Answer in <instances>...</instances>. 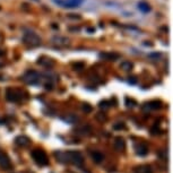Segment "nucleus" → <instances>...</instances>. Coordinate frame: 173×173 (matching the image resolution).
<instances>
[{"instance_id": "f257e3e1", "label": "nucleus", "mask_w": 173, "mask_h": 173, "mask_svg": "<svg viewBox=\"0 0 173 173\" xmlns=\"http://www.w3.org/2000/svg\"><path fill=\"white\" fill-rule=\"evenodd\" d=\"M57 159L61 163H71L74 165H82L84 157L79 152L69 151V152H58L55 153Z\"/></svg>"}, {"instance_id": "f03ea898", "label": "nucleus", "mask_w": 173, "mask_h": 173, "mask_svg": "<svg viewBox=\"0 0 173 173\" xmlns=\"http://www.w3.org/2000/svg\"><path fill=\"white\" fill-rule=\"evenodd\" d=\"M23 42L30 48H36L41 44V38L34 32H26L23 36Z\"/></svg>"}, {"instance_id": "7ed1b4c3", "label": "nucleus", "mask_w": 173, "mask_h": 173, "mask_svg": "<svg viewBox=\"0 0 173 173\" xmlns=\"http://www.w3.org/2000/svg\"><path fill=\"white\" fill-rule=\"evenodd\" d=\"M23 80L28 85H38L41 83V75L34 70H28L27 73H25V75L23 76Z\"/></svg>"}, {"instance_id": "20e7f679", "label": "nucleus", "mask_w": 173, "mask_h": 173, "mask_svg": "<svg viewBox=\"0 0 173 173\" xmlns=\"http://www.w3.org/2000/svg\"><path fill=\"white\" fill-rule=\"evenodd\" d=\"M32 157H33V159L35 161V163L38 164V165H41V166L48 165L49 159L44 151H42V149H34V151L32 152Z\"/></svg>"}, {"instance_id": "39448f33", "label": "nucleus", "mask_w": 173, "mask_h": 173, "mask_svg": "<svg viewBox=\"0 0 173 173\" xmlns=\"http://www.w3.org/2000/svg\"><path fill=\"white\" fill-rule=\"evenodd\" d=\"M84 0H53L55 5L63 8H76L83 4Z\"/></svg>"}, {"instance_id": "423d86ee", "label": "nucleus", "mask_w": 173, "mask_h": 173, "mask_svg": "<svg viewBox=\"0 0 173 173\" xmlns=\"http://www.w3.org/2000/svg\"><path fill=\"white\" fill-rule=\"evenodd\" d=\"M6 99L9 102H13V103H16V102H19L22 100V93L18 90H15V88H7L6 91Z\"/></svg>"}, {"instance_id": "0eeeda50", "label": "nucleus", "mask_w": 173, "mask_h": 173, "mask_svg": "<svg viewBox=\"0 0 173 173\" xmlns=\"http://www.w3.org/2000/svg\"><path fill=\"white\" fill-rule=\"evenodd\" d=\"M100 58L104 60H109V61H115L120 58V54L117 52H102V53H100Z\"/></svg>"}, {"instance_id": "6e6552de", "label": "nucleus", "mask_w": 173, "mask_h": 173, "mask_svg": "<svg viewBox=\"0 0 173 173\" xmlns=\"http://www.w3.org/2000/svg\"><path fill=\"white\" fill-rule=\"evenodd\" d=\"M0 166L5 170H8L11 166L9 157H8L4 152H1V151H0Z\"/></svg>"}, {"instance_id": "1a4fd4ad", "label": "nucleus", "mask_w": 173, "mask_h": 173, "mask_svg": "<svg viewBox=\"0 0 173 173\" xmlns=\"http://www.w3.org/2000/svg\"><path fill=\"white\" fill-rule=\"evenodd\" d=\"M135 151H136V154L139 155V156H145V155L148 154V147H147V145L144 144V143L136 144Z\"/></svg>"}, {"instance_id": "9d476101", "label": "nucleus", "mask_w": 173, "mask_h": 173, "mask_svg": "<svg viewBox=\"0 0 173 173\" xmlns=\"http://www.w3.org/2000/svg\"><path fill=\"white\" fill-rule=\"evenodd\" d=\"M30 143H31V140L26 136H18L15 139V144L19 147H26V146L30 145Z\"/></svg>"}, {"instance_id": "9b49d317", "label": "nucleus", "mask_w": 173, "mask_h": 173, "mask_svg": "<svg viewBox=\"0 0 173 173\" xmlns=\"http://www.w3.org/2000/svg\"><path fill=\"white\" fill-rule=\"evenodd\" d=\"M38 63L41 65V66L46 67V68H51V67L54 66V61L51 58H48V57H41V58H38Z\"/></svg>"}, {"instance_id": "f8f14e48", "label": "nucleus", "mask_w": 173, "mask_h": 173, "mask_svg": "<svg viewBox=\"0 0 173 173\" xmlns=\"http://www.w3.org/2000/svg\"><path fill=\"white\" fill-rule=\"evenodd\" d=\"M114 148L117 151H123L126 148V142L122 137H117L114 139Z\"/></svg>"}, {"instance_id": "ddd939ff", "label": "nucleus", "mask_w": 173, "mask_h": 173, "mask_svg": "<svg viewBox=\"0 0 173 173\" xmlns=\"http://www.w3.org/2000/svg\"><path fill=\"white\" fill-rule=\"evenodd\" d=\"M91 157H92V159H93L95 163H97V164H99V163H101L104 159L103 154H102L101 152H97V151L91 153Z\"/></svg>"}, {"instance_id": "4468645a", "label": "nucleus", "mask_w": 173, "mask_h": 173, "mask_svg": "<svg viewBox=\"0 0 173 173\" xmlns=\"http://www.w3.org/2000/svg\"><path fill=\"white\" fill-rule=\"evenodd\" d=\"M135 173H153V170L149 165H139L135 167Z\"/></svg>"}, {"instance_id": "2eb2a0df", "label": "nucleus", "mask_w": 173, "mask_h": 173, "mask_svg": "<svg viewBox=\"0 0 173 173\" xmlns=\"http://www.w3.org/2000/svg\"><path fill=\"white\" fill-rule=\"evenodd\" d=\"M146 105H147V107H148L149 110H157V109H161V107H162V102H161V101H157V100H154V101L148 102Z\"/></svg>"}, {"instance_id": "dca6fc26", "label": "nucleus", "mask_w": 173, "mask_h": 173, "mask_svg": "<svg viewBox=\"0 0 173 173\" xmlns=\"http://www.w3.org/2000/svg\"><path fill=\"white\" fill-rule=\"evenodd\" d=\"M138 9L142 13H144V14H147V13L151 11V6L147 2H145V1H140L138 4Z\"/></svg>"}, {"instance_id": "f3484780", "label": "nucleus", "mask_w": 173, "mask_h": 173, "mask_svg": "<svg viewBox=\"0 0 173 173\" xmlns=\"http://www.w3.org/2000/svg\"><path fill=\"white\" fill-rule=\"evenodd\" d=\"M53 42L55 44H58L59 46H66V45L69 44V40L66 38H53Z\"/></svg>"}, {"instance_id": "a211bd4d", "label": "nucleus", "mask_w": 173, "mask_h": 173, "mask_svg": "<svg viewBox=\"0 0 173 173\" xmlns=\"http://www.w3.org/2000/svg\"><path fill=\"white\" fill-rule=\"evenodd\" d=\"M120 68H121L122 70H125V71H130V70L134 68V65H132V62H130V61H123V62H121V65H120Z\"/></svg>"}, {"instance_id": "6ab92c4d", "label": "nucleus", "mask_w": 173, "mask_h": 173, "mask_svg": "<svg viewBox=\"0 0 173 173\" xmlns=\"http://www.w3.org/2000/svg\"><path fill=\"white\" fill-rule=\"evenodd\" d=\"M63 120L67 122H69V123H75L76 121H78V117H76L75 114H67L66 117L63 118Z\"/></svg>"}, {"instance_id": "aec40b11", "label": "nucleus", "mask_w": 173, "mask_h": 173, "mask_svg": "<svg viewBox=\"0 0 173 173\" xmlns=\"http://www.w3.org/2000/svg\"><path fill=\"white\" fill-rule=\"evenodd\" d=\"M126 128L125 122H115L113 125V129L114 130H122V129Z\"/></svg>"}, {"instance_id": "412c9836", "label": "nucleus", "mask_w": 173, "mask_h": 173, "mask_svg": "<svg viewBox=\"0 0 173 173\" xmlns=\"http://www.w3.org/2000/svg\"><path fill=\"white\" fill-rule=\"evenodd\" d=\"M111 103L109 102V101H101L100 103H99V107H100V109H103V110H105V109H107V107H110Z\"/></svg>"}, {"instance_id": "4be33fe9", "label": "nucleus", "mask_w": 173, "mask_h": 173, "mask_svg": "<svg viewBox=\"0 0 173 173\" xmlns=\"http://www.w3.org/2000/svg\"><path fill=\"white\" fill-rule=\"evenodd\" d=\"M136 101H134L132 99H129V97H126V105L128 107H134L136 105Z\"/></svg>"}, {"instance_id": "5701e85b", "label": "nucleus", "mask_w": 173, "mask_h": 173, "mask_svg": "<svg viewBox=\"0 0 173 173\" xmlns=\"http://www.w3.org/2000/svg\"><path fill=\"white\" fill-rule=\"evenodd\" d=\"M92 110H93V107H91L88 103L83 104V111L85 112V113H90V112H92Z\"/></svg>"}, {"instance_id": "b1692460", "label": "nucleus", "mask_w": 173, "mask_h": 173, "mask_svg": "<svg viewBox=\"0 0 173 173\" xmlns=\"http://www.w3.org/2000/svg\"><path fill=\"white\" fill-rule=\"evenodd\" d=\"M84 67H85L84 62H76L75 65H74V68H75V70H82Z\"/></svg>"}, {"instance_id": "393cba45", "label": "nucleus", "mask_w": 173, "mask_h": 173, "mask_svg": "<svg viewBox=\"0 0 173 173\" xmlns=\"http://www.w3.org/2000/svg\"><path fill=\"white\" fill-rule=\"evenodd\" d=\"M96 119L99 120V121H105L107 120V117H105V114L104 113H97L96 114Z\"/></svg>"}, {"instance_id": "a878e982", "label": "nucleus", "mask_w": 173, "mask_h": 173, "mask_svg": "<svg viewBox=\"0 0 173 173\" xmlns=\"http://www.w3.org/2000/svg\"><path fill=\"white\" fill-rule=\"evenodd\" d=\"M128 82L130 84H136V78H135V77H129Z\"/></svg>"}, {"instance_id": "bb28decb", "label": "nucleus", "mask_w": 173, "mask_h": 173, "mask_svg": "<svg viewBox=\"0 0 173 173\" xmlns=\"http://www.w3.org/2000/svg\"><path fill=\"white\" fill-rule=\"evenodd\" d=\"M0 125H1V120H0Z\"/></svg>"}]
</instances>
